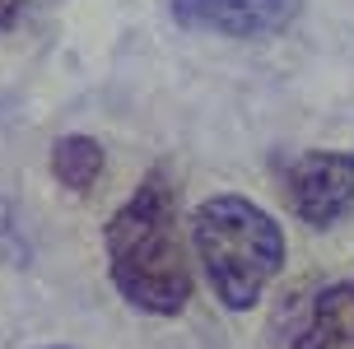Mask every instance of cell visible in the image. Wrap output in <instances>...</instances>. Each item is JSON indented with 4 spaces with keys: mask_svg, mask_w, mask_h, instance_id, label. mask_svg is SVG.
<instances>
[{
    "mask_svg": "<svg viewBox=\"0 0 354 349\" xmlns=\"http://www.w3.org/2000/svg\"><path fill=\"white\" fill-rule=\"evenodd\" d=\"M107 279L145 317H182L196 298V275L182 238L177 187L168 168H149L140 187L103 224Z\"/></svg>",
    "mask_w": 354,
    "mask_h": 349,
    "instance_id": "obj_1",
    "label": "cell"
},
{
    "mask_svg": "<svg viewBox=\"0 0 354 349\" xmlns=\"http://www.w3.org/2000/svg\"><path fill=\"white\" fill-rule=\"evenodd\" d=\"M192 252L219 308L252 312L270 289V279L284 270L289 238L280 219L252 196L219 191L192 209Z\"/></svg>",
    "mask_w": 354,
    "mask_h": 349,
    "instance_id": "obj_2",
    "label": "cell"
},
{
    "mask_svg": "<svg viewBox=\"0 0 354 349\" xmlns=\"http://www.w3.org/2000/svg\"><path fill=\"white\" fill-rule=\"evenodd\" d=\"M284 200L308 228H336L354 209V149H303L280 168Z\"/></svg>",
    "mask_w": 354,
    "mask_h": 349,
    "instance_id": "obj_3",
    "label": "cell"
},
{
    "mask_svg": "<svg viewBox=\"0 0 354 349\" xmlns=\"http://www.w3.org/2000/svg\"><path fill=\"white\" fill-rule=\"evenodd\" d=\"M299 15L303 0H168V19L177 28L233 42L280 37L299 23Z\"/></svg>",
    "mask_w": 354,
    "mask_h": 349,
    "instance_id": "obj_4",
    "label": "cell"
},
{
    "mask_svg": "<svg viewBox=\"0 0 354 349\" xmlns=\"http://www.w3.org/2000/svg\"><path fill=\"white\" fill-rule=\"evenodd\" d=\"M289 349H354V279L317 289Z\"/></svg>",
    "mask_w": 354,
    "mask_h": 349,
    "instance_id": "obj_5",
    "label": "cell"
},
{
    "mask_svg": "<svg viewBox=\"0 0 354 349\" xmlns=\"http://www.w3.org/2000/svg\"><path fill=\"white\" fill-rule=\"evenodd\" d=\"M47 168H52V177L71 196H93V187H98L103 173H107V149H103V140H98V135L71 131V135H56L52 140Z\"/></svg>",
    "mask_w": 354,
    "mask_h": 349,
    "instance_id": "obj_6",
    "label": "cell"
},
{
    "mask_svg": "<svg viewBox=\"0 0 354 349\" xmlns=\"http://www.w3.org/2000/svg\"><path fill=\"white\" fill-rule=\"evenodd\" d=\"M19 252H24V243H19V224H15V205L0 196V256H10L15 261ZM24 261V256H19Z\"/></svg>",
    "mask_w": 354,
    "mask_h": 349,
    "instance_id": "obj_7",
    "label": "cell"
},
{
    "mask_svg": "<svg viewBox=\"0 0 354 349\" xmlns=\"http://www.w3.org/2000/svg\"><path fill=\"white\" fill-rule=\"evenodd\" d=\"M19 10H24V0H0V33L19 23Z\"/></svg>",
    "mask_w": 354,
    "mask_h": 349,
    "instance_id": "obj_8",
    "label": "cell"
},
{
    "mask_svg": "<svg viewBox=\"0 0 354 349\" xmlns=\"http://www.w3.org/2000/svg\"><path fill=\"white\" fill-rule=\"evenodd\" d=\"M37 349H71V345H37Z\"/></svg>",
    "mask_w": 354,
    "mask_h": 349,
    "instance_id": "obj_9",
    "label": "cell"
}]
</instances>
